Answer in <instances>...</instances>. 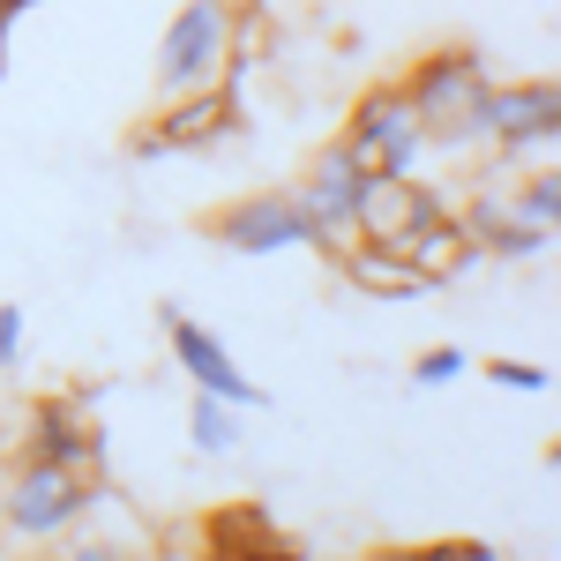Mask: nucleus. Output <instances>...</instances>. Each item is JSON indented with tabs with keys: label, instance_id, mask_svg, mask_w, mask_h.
<instances>
[{
	"label": "nucleus",
	"instance_id": "nucleus-1",
	"mask_svg": "<svg viewBox=\"0 0 561 561\" xmlns=\"http://www.w3.org/2000/svg\"><path fill=\"white\" fill-rule=\"evenodd\" d=\"M105 486L83 472H60V465H45V457H15L8 465V486H0V531H8V547H53V539H68L76 524L90 517V502H98Z\"/></svg>",
	"mask_w": 561,
	"mask_h": 561
},
{
	"label": "nucleus",
	"instance_id": "nucleus-2",
	"mask_svg": "<svg viewBox=\"0 0 561 561\" xmlns=\"http://www.w3.org/2000/svg\"><path fill=\"white\" fill-rule=\"evenodd\" d=\"M232 31H240V8L232 0H187L173 23H165V38H158V105L225 83Z\"/></svg>",
	"mask_w": 561,
	"mask_h": 561
},
{
	"label": "nucleus",
	"instance_id": "nucleus-3",
	"mask_svg": "<svg viewBox=\"0 0 561 561\" xmlns=\"http://www.w3.org/2000/svg\"><path fill=\"white\" fill-rule=\"evenodd\" d=\"M240 90L232 83H210V90H187V98H165L158 121H142L128 135V158H165V150H210L225 135L240 128Z\"/></svg>",
	"mask_w": 561,
	"mask_h": 561
},
{
	"label": "nucleus",
	"instance_id": "nucleus-4",
	"mask_svg": "<svg viewBox=\"0 0 561 561\" xmlns=\"http://www.w3.org/2000/svg\"><path fill=\"white\" fill-rule=\"evenodd\" d=\"M486 83H494V76H486V53H479V45H434V53H420V60L404 68V98H412V113H420L427 135L449 128Z\"/></svg>",
	"mask_w": 561,
	"mask_h": 561
},
{
	"label": "nucleus",
	"instance_id": "nucleus-5",
	"mask_svg": "<svg viewBox=\"0 0 561 561\" xmlns=\"http://www.w3.org/2000/svg\"><path fill=\"white\" fill-rule=\"evenodd\" d=\"M217 248L232 255H285V248H307L314 240V217L300 210L293 187H270V195H248V203H225L210 217Z\"/></svg>",
	"mask_w": 561,
	"mask_h": 561
},
{
	"label": "nucleus",
	"instance_id": "nucleus-6",
	"mask_svg": "<svg viewBox=\"0 0 561 561\" xmlns=\"http://www.w3.org/2000/svg\"><path fill=\"white\" fill-rule=\"evenodd\" d=\"M15 457H45V465H60V472L98 479V465H105V427L90 420L76 397H38V404L23 412V449H15Z\"/></svg>",
	"mask_w": 561,
	"mask_h": 561
},
{
	"label": "nucleus",
	"instance_id": "nucleus-7",
	"mask_svg": "<svg viewBox=\"0 0 561 561\" xmlns=\"http://www.w3.org/2000/svg\"><path fill=\"white\" fill-rule=\"evenodd\" d=\"M158 322H165V337H173V359L187 367V382H195V389L225 397L232 412H262V404H270V389H262V382H248V375L232 367V352L217 345V337L203 330V322H195V314H187V307H165Z\"/></svg>",
	"mask_w": 561,
	"mask_h": 561
},
{
	"label": "nucleus",
	"instance_id": "nucleus-8",
	"mask_svg": "<svg viewBox=\"0 0 561 561\" xmlns=\"http://www.w3.org/2000/svg\"><path fill=\"white\" fill-rule=\"evenodd\" d=\"M367 180H375V158L352 150L345 135H337V142L314 150V165H307V180L293 195H300V210L314 217V232H352V203H359ZM352 240H359V232H352Z\"/></svg>",
	"mask_w": 561,
	"mask_h": 561
},
{
	"label": "nucleus",
	"instance_id": "nucleus-9",
	"mask_svg": "<svg viewBox=\"0 0 561 561\" xmlns=\"http://www.w3.org/2000/svg\"><path fill=\"white\" fill-rule=\"evenodd\" d=\"M457 225H465V240H472L479 255H494V262H539L554 248V232L547 225H524L510 210V195H494V187H472L457 203Z\"/></svg>",
	"mask_w": 561,
	"mask_h": 561
},
{
	"label": "nucleus",
	"instance_id": "nucleus-10",
	"mask_svg": "<svg viewBox=\"0 0 561 561\" xmlns=\"http://www.w3.org/2000/svg\"><path fill=\"white\" fill-rule=\"evenodd\" d=\"M337 277H345L352 293H367V300H427V293H442V285L420 277L397 248H375V240H352V255L337 262Z\"/></svg>",
	"mask_w": 561,
	"mask_h": 561
},
{
	"label": "nucleus",
	"instance_id": "nucleus-11",
	"mask_svg": "<svg viewBox=\"0 0 561 561\" xmlns=\"http://www.w3.org/2000/svg\"><path fill=\"white\" fill-rule=\"evenodd\" d=\"M397 255L412 262L420 277H434V285H449V277H472L479 262H486V255L472 248V240H465L457 210H449V217H434V225H412V232L397 240Z\"/></svg>",
	"mask_w": 561,
	"mask_h": 561
},
{
	"label": "nucleus",
	"instance_id": "nucleus-12",
	"mask_svg": "<svg viewBox=\"0 0 561 561\" xmlns=\"http://www.w3.org/2000/svg\"><path fill=\"white\" fill-rule=\"evenodd\" d=\"M352 232L375 240V248H397V240L412 232V180H389V173L367 180L359 203H352Z\"/></svg>",
	"mask_w": 561,
	"mask_h": 561
},
{
	"label": "nucleus",
	"instance_id": "nucleus-13",
	"mask_svg": "<svg viewBox=\"0 0 561 561\" xmlns=\"http://www.w3.org/2000/svg\"><path fill=\"white\" fill-rule=\"evenodd\" d=\"M412 121H420V113H412L404 83H367L359 98H352V113H345V142H352V150H375L382 135L412 128Z\"/></svg>",
	"mask_w": 561,
	"mask_h": 561
},
{
	"label": "nucleus",
	"instance_id": "nucleus-14",
	"mask_svg": "<svg viewBox=\"0 0 561 561\" xmlns=\"http://www.w3.org/2000/svg\"><path fill=\"white\" fill-rule=\"evenodd\" d=\"M187 442H195L203 457H240V412L203 389V397L187 404Z\"/></svg>",
	"mask_w": 561,
	"mask_h": 561
},
{
	"label": "nucleus",
	"instance_id": "nucleus-15",
	"mask_svg": "<svg viewBox=\"0 0 561 561\" xmlns=\"http://www.w3.org/2000/svg\"><path fill=\"white\" fill-rule=\"evenodd\" d=\"M367 158H375V173H389V180H420V173L434 165V142H427V128L412 121V128L382 135V142H375Z\"/></svg>",
	"mask_w": 561,
	"mask_h": 561
},
{
	"label": "nucleus",
	"instance_id": "nucleus-16",
	"mask_svg": "<svg viewBox=\"0 0 561 561\" xmlns=\"http://www.w3.org/2000/svg\"><path fill=\"white\" fill-rule=\"evenodd\" d=\"M510 210H517L524 225H547V232H554L561 225V173L554 165H531V173L517 180V195H510Z\"/></svg>",
	"mask_w": 561,
	"mask_h": 561
},
{
	"label": "nucleus",
	"instance_id": "nucleus-17",
	"mask_svg": "<svg viewBox=\"0 0 561 561\" xmlns=\"http://www.w3.org/2000/svg\"><path fill=\"white\" fill-rule=\"evenodd\" d=\"M262 539H277L270 510H255V502H240V510H217V561L248 554V547H262Z\"/></svg>",
	"mask_w": 561,
	"mask_h": 561
},
{
	"label": "nucleus",
	"instance_id": "nucleus-18",
	"mask_svg": "<svg viewBox=\"0 0 561 561\" xmlns=\"http://www.w3.org/2000/svg\"><path fill=\"white\" fill-rule=\"evenodd\" d=\"M465 367H472V352L465 345H434L412 359V382L420 389H449V382H465Z\"/></svg>",
	"mask_w": 561,
	"mask_h": 561
},
{
	"label": "nucleus",
	"instance_id": "nucleus-19",
	"mask_svg": "<svg viewBox=\"0 0 561 561\" xmlns=\"http://www.w3.org/2000/svg\"><path fill=\"white\" fill-rule=\"evenodd\" d=\"M389 561H502L486 539H420V547H397Z\"/></svg>",
	"mask_w": 561,
	"mask_h": 561
},
{
	"label": "nucleus",
	"instance_id": "nucleus-20",
	"mask_svg": "<svg viewBox=\"0 0 561 561\" xmlns=\"http://www.w3.org/2000/svg\"><path fill=\"white\" fill-rule=\"evenodd\" d=\"M486 382H494V389H531V397H547V389H554V375H547L539 359H486Z\"/></svg>",
	"mask_w": 561,
	"mask_h": 561
},
{
	"label": "nucleus",
	"instance_id": "nucleus-21",
	"mask_svg": "<svg viewBox=\"0 0 561 561\" xmlns=\"http://www.w3.org/2000/svg\"><path fill=\"white\" fill-rule=\"evenodd\" d=\"M23 330H31V322H23V307L0 300V367H8V375L23 367Z\"/></svg>",
	"mask_w": 561,
	"mask_h": 561
},
{
	"label": "nucleus",
	"instance_id": "nucleus-22",
	"mask_svg": "<svg viewBox=\"0 0 561 561\" xmlns=\"http://www.w3.org/2000/svg\"><path fill=\"white\" fill-rule=\"evenodd\" d=\"M53 561H135V554H121L113 539H68V547H60Z\"/></svg>",
	"mask_w": 561,
	"mask_h": 561
},
{
	"label": "nucleus",
	"instance_id": "nucleus-23",
	"mask_svg": "<svg viewBox=\"0 0 561 561\" xmlns=\"http://www.w3.org/2000/svg\"><path fill=\"white\" fill-rule=\"evenodd\" d=\"M38 0H0V23H15V15H31Z\"/></svg>",
	"mask_w": 561,
	"mask_h": 561
},
{
	"label": "nucleus",
	"instance_id": "nucleus-24",
	"mask_svg": "<svg viewBox=\"0 0 561 561\" xmlns=\"http://www.w3.org/2000/svg\"><path fill=\"white\" fill-rule=\"evenodd\" d=\"M8 31H15V23H0V76H8Z\"/></svg>",
	"mask_w": 561,
	"mask_h": 561
}]
</instances>
